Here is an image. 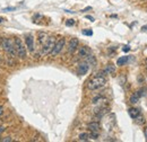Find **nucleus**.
I'll return each mask as SVG.
<instances>
[{"label": "nucleus", "mask_w": 147, "mask_h": 142, "mask_svg": "<svg viewBox=\"0 0 147 142\" xmlns=\"http://www.w3.org/2000/svg\"><path fill=\"white\" fill-rule=\"evenodd\" d=\"M88 69H90V64H88L87 62H83V63H80L79 67H78V73H79L80 76H84V74L87 73Z\"/></svg>", "instance_id": "nucleus-8"}, {"label": "nucleus", "mask_w": 147, "mask_h": 142, "mask_svg": "<svg viewBox=\"0 0 147 142\" xmlns=\"http://www.w3.org/2000/svg\"><path fill=\"white\" fill-rule=\"evenodd\" d=\"M143 31H147V25H145V26H143V28H142Z\"/></svg>", "instance_id": "nucleus-29"}, {"label": "nucleus", "mask_w": 147, "mask_h": 142, "mask_svg": "<svg viewBox=\"0 0 147 142\" xmlns=\"http://www.w3.org/2000/svg\"><path fill=\"white\" fill-rule=\"evenodd\" d=\"M138 99H139V97L137 96V94H134V95L130 97V103H131V104H136V103H138Z\"/></svg>", "instance_id": "nucleus-16"}, {"label": "nucleus", "mask_w": 147, "mask_h": 142, "mask_svg": "<svg viewBox=\"0 0 147 142\" xmlns=\"http://www.w3.org/2000/svg\"><path fill=\"white\" fill-rule=\"evenodd\" d=\"M136 94H137V96H138V97H142V96H144V95H145V90H144V89H140V90H139V91H137Z\"/></svg>", "instance_id": "nucleus-20"}, {"label": "nucleus", "mask_w": 147, "mask_h": 142, "mask_svg": "<svg viewBox=\"0 0 147 142\" xmlns=\"http://www.w3.org/2000/svg\"><path fill=\"white\" fill-rule=\"evenodd\" d=\"M1 142H10L11 141V139H10V137H7V138H5V139H2V140H0Z\"/></svg>", "instance_id": "nucleus-22"}, {"label": "nucleus", "mask_w": 147, "mask_h": 142, "mask_svg": "<svg viewBox=\"0 0 147 142\" xmlns=\"http://www.w3.org/2000/svg\"><path fill=\"white\" fill-rule=\"evenodd\" d=\"M86 18H87V19H90L91 21H94V20H95V19H94V18H93L92 16H86Z\"/></svg>", "instance_id": "nucleus-25"}, {"label": "nucleus", "mask_w": 147, "mask_h": 142, "mask_svg": "<svg viewBox=\"0 0 147 142\" xmlns=\"http://www.w3.org/2000/svg\"><path fill=\"white\" fill-rule=\"evenodd\" d=\"M14 43H15V48H16V54L20 59H25L26 58V48L23 44L22 40L19 37H15Z\"/></svg>", "instance_id": "nucleus-3"}, {"label": "nucleus", "mask_w": 147, "mask_h": 142, "mask_svg": "<svg viewBox=\"0 0 147 142\" xmlns=\"http://www.w3.org/2000/svg\"><path fill=\"white\" fill-rule=\"evenodd\" d=\"M48 38H49V37H48V35H47L45 33H40V34H38V41H40V43H42V44H44Z\"/></svg>", "instance_id": "nucleus-12"}, {"label": "nucleus", "mask_w": 147, "mask_h": 142, "mask_svg": "<svg viewBox=\"0 0 147 142\" xmlns=\"http://www.w3.org/2000/svg\"><path fill=\"white\" fill-rule=\"evenodd\" d=\"M5 20H6V19H5V18L0 17V24H1V23H3V21H5Z\"/></svg>", "instance_id": "nucleus-28"}, {"label": "nucleus", "mask_w": 147, "mask_h": 142, "mask_svg": "<svg viewBox=\"0 0 147 142\" xmlns=\"http://www.w3.org/2000/svg\"><path fill=\"white\" fill-rule=\"evenodd\" d=\"M90 138H92L94 140H96L97 138H98V133H97V131H92V133L90 134Z\"/></svg>", "instance_id": "nucleus-17"}, {"label": "nucleus", "mask_w": 147, "mask_h": 142, "mask_svg": "<svg viewBox=\"0 0 147 142\" xmlns=\"http://www.w3.org/2000/svg\"><path fill=\"white\" fill-rule=\"evenodd\" d=\"M128 113H129V115H130V117H131V119H134V120L140 115V111H139L138 108H135V107L129 108Z\"/></svg>", "instance_id": "nucleus-10"}, {"label": "nucleus", "mask_w": 147, "mask_h": 142, "mask_svg": "<svg viewBox=\"0 0 147 142\" xmlns=\"http://www.w3.org/2000/svg\"><path fill=\"white\" fill-rule=\"evenodd\" d=\"M90 54H91V50H90L87 46H82V48L79 49V51H78L79 58H86V56H88Z\"/></svg>", "instance_id": "nucleus-9"}, {"label": "nucleus", "mask_w": 147, "mask_h": 142, "mask_svg": "<svg viewBox=\"0 0 147 142\" xmlns=\"http://www.w3.org/2000/svg\"><path fill=\"white\" fill-rule=\"evenodd\" d=\"M65 44H66V40L65 38H60L57 43L55 44V46H53V49H52V51L50 52L52 56H55V55H58V54L61 52V50H62V48L65 46Z\"/></svg>", "instance_id": "nucleus-5"}, {"label": "nucleus", "mask_w": 147, "mask_h": 142, "mask_svg": "<svg viewBox=\"0 0 147 142\" xmlns=\"http://www.w3.org/2000/svg\"><path fill=\"white\" fill-rule=\"evenodd\" d=\"M135 121H136L137 124H143V123H145V119H144V116H143L142 114H140L138 117H136Z\"/></svg>", "instance_id": "nucleus-15"}, {"label": "nucleus", "mask_w": 147, "mask_h": 142, "mask_svg": "<svg viewBox=\"0 0 147 142\" xmlns=\"http://www.w3.org/2000/svg\"><path fill=\"white\" fill-rule=\"evenodd\" d=\"M0 45L2 46V49L6 52H8L10 55L14 56L16 54V48H15V43H14L13 40H10V38H1Z\"/></svg>", "instance_id": "nucleus-2"}, {"label": "nucleus", "mask_w": 147, "mask_h": 142, "mask_svg": "<svg viewBox=\"0 0 147 142\" xmlns=\"http://www.w3.org/2000/svg\"><path fill=\"white\" fill-rule=\"evenodd\" d=\"M88 139H90V134H88V133L84 132V133H80V134H79V140H80V141H87Z\"/></svg>", "instance_id": "nucleus-14"}, {"label": "nucleus", "mask_w": 147, "mask_h": 142, "mask_svg": "<svg viewBox=\"0 0 147 142\" xmlns=\"http://www.w3.org/2000/svg\"><path fill=\"white\" fill-rule=\"evenodd\" d=\"M127 61H128V56H121V58H119L117 60V64L118 66H123Z\"/></svg>", "instance_id": "nucleus-13"}, {"label": "nucleus", "mask_w": 147, "mask_h": 142, "mask_svg": "<svg viewBox=\"0 0 147 142\" xmlns=\"http://www.w3.org/2000/svg\"><path fill=\"white\" fill-rule=\"evenodd\" d=\"M122 50H123V52H128L129 50H130V48H129L128 45H127V46H125V48H123Z\"/></svg>", "instance_id": "nucleus-23"}, {"label": "nucleus", "mask_w": 147, "mask_h": 142, "mask_svg": "<svg viewBox=\"0 0 147 142\" xmlns=\"http://www.w3.org/2000/svg\"><path fill=\"white\" fill-rule=\"evenodd\" d=\"M87 126L91 131H98L100 130V123L98 122H91V123H88Z\"/></svg>", "instance_id": "nucleus-11"}, {"label": "nucleus", "mask_w": 147, "mask_h": 142, "mask_svg": "<svg viewBox=\"0 0 147 142\" xmlns=\"http://www.w3.org/2000/svg\"><path fill=\"white\" fill-rule=\"evenodd\" d=\"M2 114H3V107L0 105V116H1Z\"/></svg>", "instance_id": "nucleus-24"}, {"label": "nucleus", "mask_w": 147, "mask_h": 142, "mask_svg": "<svg viewBox=\"0 0 147 142\" xmlns=\"http://www.w3.org/2000/svg\"><path fill=\"white\" fill-rule=\"evenodd\" d=\"M144 133H145V137H146V140H147V126L145 127V130H144Z\"/></svg>", "instance_id": "nucleus-26"}, {"label": "nucleus", "mask_w": 147, "mask_h": 142, "mask_svg": "<svg viewBox=\"0 0 147 142\" xmlns=\"http://www.w3.org/2000/svg\"><path fill=\"white\" fill-rule=\"evenodd\" d=\"M105 84H107V79L103 76L97 74V76L93 77L92 79L87 82V88L90 90H96V89H100L103 86H105Z\"/></svg>", "instance_id": "nucleus-1"}, {"label": "nucleus", "mask_w": 147, "mask_h": 142, "mask_svg": "<svg viewBox=\"0 0 147 142\" xmlns=\"http://www.w3.org/2000/svg\"><path fill=\"white\" fill-rule=\"evenodd\" d=\"M113 71H114V68H112L111 64L110 66H108V68L105 69V72H108V73H109V72H113Z\"/></svg>", "instance_id": "nucleus-21"}, {"label": "nucleus", "mask_w": 147, "mask_h": 142, "mask_svg": "<svg viewBox=\"0 0 147 142\" xmlns=\"http://www.w3.org/2000/svg\"><path fill=\"white\" fill-rule=\"evenodd\" d=\"M83 34H84V35H87V36H92L93 32L91 31V29H84V31H83Z\"/></svg>", "instance_id": "nucleus-18"}, {"label": "nucleus", "mask_w": 147, "mask_h": 142, "mask_svg": "<svg viewBox=\"0 0 147 142\" xmlns=\"http://www.w3.org/2000/svg\"><path fill=\"white\" fill-rule=\"evenodd\" d=\"M66 25H67V26H73V25H75V20H74V19H68V20L66 21Z\"/></svg>", "instance_id": "nucleus-19"}, {"label": "nucleus", "mask_w": 147, "mask_h": 142, "mask_svg": "<svg viewBox=\"0 0 147 142\" xmlns=\"http://www.w3.org/2000/svg\"><path fill=\"white\" fill-rule=\"evenodd\" d=\"M3 130H5V127H3V126H0V134L2 133V131H3Z\"/></svg>", "instance_id": "nucleus-27"}, {"label": "nucleus", "mask_w": 147, "mask_h": 142, "mask_svg": "<svg viewBox=\"0 0 147 142\" xmlns=\"http://www.w3.org/2000/svg\"><path fill=\"white\" fill-rule=\"evenodd\" d=\"M25 42H26V46H27L28 51H30V52H33V51H34V38H33V36L26 35Z\"/></svg>", "instance_id": "nucleus-7"}, {"label": "nucleus", "mask_w": 147, "mask_h": 142, "mask_svg": "<svg viewBox=\"0 0 147 142\" xmlns=\"http://www.w3.org/2000/svg\"><path fill=\"white\" fill-rule=\"evenodd\" d=\"M78 44H79V41L77 38H71L70 42H69V44H68V52L69 53H74L77 50Z\"/></svg>", "instance_id": "nucleus-6"}, {"label": "nucleus", "mask_w": 147, "mask_h": 142, "mask_svg": "<svg viewBox=\"0 0 147 142\" xmlns=\"http://www.w3.org/2000/svg\"><path fill=\"white\" fill-rule=\"evenodd\" d=\"M55 44V37H49V38L47 40V42L43 44V48H42V54H49L50 53V52L52 51V49H53Z\"/></svg>", "instance_id": "nucleus-4"}]
</instances>
